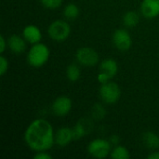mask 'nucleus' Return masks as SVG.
Instances as JSON below:
<instances>
[{
    "mask_svg": "<svg viewBox=\"0 0 159 159\" xmlns=\"http://www.w3.org/2000/svg\"><path fill=\"white\" fill-rule=\"evenodd\" d=\"M24 141L33 151H48L55 143V132L51 124L44 119L37 118L32 121L24 133Z\"/></svg>",
    "mask_w": 159,
    "mask_h": 159,
    "instance_id": "obj_1",
    "label": "nucleus"
},
{
    "mask_svg": "<svg viewBox=\"0 0 159 159\" xmlns=\"http://www.w3.org/2000/svg\"><path fill=\"white\" fill-rule=\"evenodd\" d=\"M50 51L47 45L36 43L32 46L27 54V62L35 68L41 67L47 63L49 59Z\"/></svg>",
    "mask_w": 159,
    "mask_h": 159,
    "instance_id": "obj_2",
    "label": "nucleus"
},
{
    "mask_svg": "<svg viewBox=\"0 0 159 159\" xmlns=\"http://www.w3.org/2000/svg\"><path fill=\"white\" fill-rule=\"evenodd\" d=\"M48 34L52 40L56 42H63L69 37L71 34V27L67 21L56 20L49 24Z\"/></svg>",
    "mask_w": 159,
    "mask_h": 159,
    "instance_id": "obj_3",
    "label": "nucleus"
},
{
    "mask_svg": "<svg viewBox=\"0 0 159 159\" xmlns=\"http://www.w3.org/2000/svg\"><path fill=\"white\" fill-rule=\"evenodd\" d=\"M88 153L95 158L102 159L111 155L112 143L108 140L95 139L88 145Z\"/></svg>",
    "mask_w": 159,
    "mask_h": 159,
    "instance_id": "obj_4",
    "label": "nucleus"
},
{
    "mask_svg": "<svg viewBox=\"0 0 159 159\" xmlns=\"http://www.w3.org/2000/svg\"><path fill=\"white\" fill-rule=\"evenodd\" d=\"M100 97L107 104L116 103L121 97V89L116 82L109 81L102 84L100 88Z\"/></svg>",
    "mask_w": 159,
    "mask_h": 159,
    "instance_id": "obj_5",
    "label": "nucleus"
},
{
    "mask_svg": "<svg viewBox=\"0 0 159 159\" xmlns=\"http://www.w3.org/2000/svg\"><path fill=\"white\" fill-rule=\"evenodd\" d=\"M75 59L81 65L87 67L96 65L100 60L98 52L89 47H83L78 48L75 53Z\"/></svg>",
    "mask_w": 159,
    "mask_h": 159,
    "instance_id": "obj_6",
    "label": "nucleus"
},
{
    "mask_svg": "<svg viewBox=\"0 0 159 159\" xmlns=\"http://www.w3.org/2000/svg\"><path fill=\"white\" fill-rule=\"evenodd\" d=\"M113 43L117 49L121 51H127L132 46V38L126 29L120 28L114 32Z\"/></svg>",
    "mask_w": 159,
    "mask_h": 159,
    "instance_id": "obj_7",
    "label": "nucleus"
},
{
    "mask_svg": "<svg viewBox=\"0 0 159 159\" xmlns=\"http://www.w3.org/2000/svg\"><path fill=\"white\" fill-rule=\"evenodd\" d=\"M72 100L67 96H60L56 98L52 103V112L56 116L63 117L67 116L72 110Z\"/></svg>",
    "mask_w": 159,
    "mask_h": 159,
    "instance_id": "obj_8",
    "label": "nucleus"
},
{
    "mask_svg": "<svg viewBox=\"0 0 159 159\" xmlns=\"http://www.w3.org/2000/svg\"><path fill=\"white\" fill-rule=\"evenodd\" d=\"M73 129L68 127H62L55 132V144L60 147H65L74 141Z\"/></svg>",
    "mask_w": 159,
    "mask_h": 159,
    "instance_id": "obj_9",
    "label": "nucleus"
},
{
    "mask_svg": "<svg viewBox=\"0 0 159 159\" xmlns=\"http://www.w3.org/2000/svg\"><path fill=\"white\" fill-rule=\"evenodd\" d=\"M141 12L146 19H155L159 16V0H143Z\"/></svg>",
    "mask_w": 159,
    "mask_h": 159,
    "instance_id": "obj_10",
    "label": "nucleus"
},
{
    "mask_svg": "<svg viewBox=\"0 0 159 159\" xmlns=\"http://www.w3.org/2000/svg\"><path fill=\"white\" fill-rule=\"evenodd\" d=\"M22 36L26 40V42L34 45V44L39 43L41 41L42 33H41V30L37 26H35L34 24H29L23 28Z\"/></svg>",
    "mask_w": 159,
    "mask_h": 159,
    "instance_id": "obj_11",
    "label": "nucleus"
},
{
    "mask_svg": "<svg viewBox=\"0 0 159 159\" xmlns=\"http://www.w3.org/2000/svg\"><path fill=\"white\" fill-rule=\"evenodd\" d=\"M7 48L11 52L15 54L22 53L26 48V40L23 36H20L18 34H12L7 39Z\"/></svg>",
    "mask_w": 159,
    "mask_h": 159,
    "instance_id": "obj_12",
    "label": "nucleus"
},
{
    "mask_svg": "<svg viewBox=\"0 0 159 159\" xmlns=\"http://www.w3.org/2000/svg\"><path fill=\"white\" fill-rule=\"evenodd\" d=\"M100 72L104 73L110 79H112L118 72V64L116 61L111 58L103 60L100 64Z\"/></svg>",
    "mask_w": 159,
    "mask_h": 159,
    "instance_id": "obj_13",
    "label": "nucleus"
},
{
    "mask_svg": "<svg viewBox=\"0 0 159 159\" xmlns=\"http://www.w3.org/2000/svg\"><path fill=\"white\" fill-rule=\"evenodd\" d=\"M90 129H91V126L88 119H85V118L80 119L73 128L75 140H80L81 138L86 136L90 131Z\"/></svg>",
    "mask_w": 159,
    "mask_h": 159,
    "instance_id": "obj_14",
    "label": "nucleus"
},
{
    "mask_svg": "<svg viewBox=\"0 0 159 159\" xmlns=\"http://www.w3.org/2000/svg\"><path fill=\"white\" fill-rule=\"evenodd\" d=\"M143 142L147 148L157 149L159 147V136L153 131H146L143 135Z\"/></svg>",
    "mask_w": 159,
    "mask_h": 159,
    "instance_id": "obj_15",
    "label": "nucleus"
},
{
    "mask_svg": "<svg viewBox=\"0 0 159 159\" xmlns=\"http://www.w3.org/2000/svg\"><path fill=\"white\" fill-rule=\"evenodd\" d=\"M123 23L126 27L132 28L135 27L140 21V16L136 11H128L123 16Z\"/></svg>",
    "mask_w": 159,
    "mask_h": 159,
    "instance_id": "obj_16",
    "label": "nucleus"
},
{
    "mask_svg": "<svg viewBox=\"0 0 159 159\" xmlns=\"http://www.w3.org/2000/svg\"><path fill=\"white\" fill-rule=\"evenodd\" d=\"M79 13H80L79 7L74 3L67 4L63 8V16L67 20H74L77 19V17L79 16Z\"/></svg>",
    "mask_w": 159,
    "mask_h": 159,
    "instance_id": "obj_17",
    "label": "nucleus"
},
{
    "mask_svg": "<svg viewBox=\"0 0 159 159\" xmlns=\"http://www.w3.org/2000/svg\"><path fill=\"white\" fill-rule=\"evenodd\" d=\"M66 76L68 80L72 82L77 81L81 76V70L79 66L75 63H71L66 68Z\"/></svg>",
    "mask_w": 159,
    "mask_h": 159,
    "instance_id": "obj_18",
    "label": "nucleus"
},
{
    "mask_svg": "<svg viewBox=\"0 0 159 159\" xmlns=\"http://www.w3.org/2000/svg\"><path fill=\"white\" fill-rule=\"evenodd\" d=\"M111 157L114 159H129L130 157L129 151L123 145H116L111 152Z\"/></svg>",
    "mask_w": 159,
    "mask_h": 159,
    "instance_id": "obj_19",
    "label": "nucleus"
},
{
    "mask_svg": "<svg viewBox=\"0 0 159 159\" xmlns=\"http://www.w3.org/2000/svg\"><path fill=\"white\" fill-rule=\"evenodd\" d=\"M91 114H92V116L95 118V119H102L105 116V114H106V111L105 109L103 108L102 105L101 104H95L91 110Z\"/></svg>",
    "mask_w": 159,
    "mask_h": 159,
    "instance_id": "obj_20",
    "label": "nucleus"
},
{
    "mask_svg": "<svg viewBox=\"0 0 159 159\" xmlns=\"http://www.w3.org/2000/svg\"><path fill=\"white\" fill-rule=\"evenodd\" d=\"M63 0H40L43 7L48 9H56L62 5Z\"/></svg>",
    "mask_w": 159,
    "mask_h": 159,
    "instance_id": "obj_21",
    "label": "nucleus"
},
{
    "mask_svg": "<svg viewBox=\"0 0 159 159\" xmlns=\"http://www.w3.org/2000/svg\"><path fill=\"white\" fill-rule=\"evenodd\" d=\"M8 70V61L4 56L1 55L0 57V75H4Z\"/></svg>",
    "mask_w": 159,
    "mask_h": 159,
    "instance_id": "obj_22",
    "label": "nucleus"
},
{
    "mask_svg": "<svg viewBox=\"0 0 159 159\" xmlns=\"http://www.w3.org/2000/svg\"><path fill=\"white\" fill-rule=\"evenodd\" d=\"M97 80L98 82L102 85V84H104V83H107L110 81V78L102 72H99L98 75H97Z\"/></svg>",
    "mask_w": 159,
    "mask_h": 159,
    "instance_id": "obj_23",
    "label": "nucleus"
},
{
    "mask_svg": "<svg viewBox=\"0 0 159 159\" xmlns=\"http://www.w3.org/2000/svg\"><path fill=\"white\" fill-rule=\"evenodd\" d=\"M34 159H51L52 157L47 153L46 151H40V152H36V154L34 156Z\"/></svg>",
    "mask_w": 159,
    "mask_h": 159,
    "instance_id": "obj_24",
    "label": "nucleus"
},
{
    "mask_svg": "<svg viewBox=\"0 0 159 159\" xmlns=\"http://www.w3.org/2000/svg\"><path fill=\"white\" fill-rule=\"evenodd\" d=\"M7 48V40L5 38L4 35H1L0 36V52L4 53Z\"/></svg>",
    "mask_w": 159,
    "mask_h": 159,
    "instance_id": "obj_25",
    "label": "nucleus"
},
{
    "mask_svg": "<svg viewBox=\"0 0 159 159\" xmlns=\"http://www.w3.org/2000/svg\"><path fill=\"white\" fill-rule=\"evenodd\" d=\"M109 141H110V143H112V145H118L119 144V142H120V138H119V136H117V135H112L111 137H110V139H109Z\"/></svg>",
    "mask_w": 159,
    "mask_h": 159,
    "instance_id": "obj_26",
    "label": "nucleus"
},
{
    "mask_svg": "<svg viewBox=\"0 0 159 159\" xmlns=\"http://www.w3.org/2000/svg\"><path fill=\"white\" fill-rule=\"evenodd\" d=\"M148 159H159V151H156L147 156Z\"/></svg>",
    "mask_w": 159,
    "mask_h": 159,
    "instance_id": "obj_27",
    "label": "nucleus"
}]
</instances>
